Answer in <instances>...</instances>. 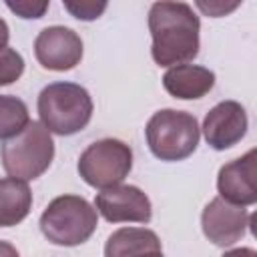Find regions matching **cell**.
Here are the masks:
<instances>
[{"label":"cell","mask_w":257,"mask_h":257,"mask_svg":"<svg viewBox=\"0 0 257 257\" xmlns=\"http://www.w3.org/2000/svg\"><path fill=\"white\" fill-rule=\"evenodd\" d=\"M197 6H199L203 12H207L209 16H225L227 12L235 10V8L239 6V2H235V4H231V6H225V4H221V2H209V4L197 2Z\"/></svg>","instance_id":"obj_19"},{"label":"cell","mask_w":257,"mask_h":257,"mask_svg":"<svg viewBox=\"0 0 257 257\" xmlns=\"http://www.w3.org/2000/svg\"><path fill=\"white\" fill-rule=\"evenodd\" d=\"M98 225L96 209L80 195H60L48 203L40 215L42 235L64 247H74L92 237Z\"/></svg>","instance_id":"obj_3"},{"label":"cell","mask_w":257,"mask_h":257,"mask_svg":"<svg viewBox=\"0 0 257 257\" xmlns=\"http://www.w3.org/2000/svg\"><path fill=\"white\" fill-rule=\"evenodd\" d=\"M24 72V58L18 50L4 46L0 50V86L16 82Z\"/></svg>","instance_id":"obj_16"},{"label":"cell","mask_w":257,"mask_h":257,"mask_svg":"<svg viewBox=\"0 0 257 257\" xmlns=\"http://www.w3.org/2000/svg\"><path fill=\"white\" fill-rule=\"evenodd\" d=\"M8 38H10V30H8V24L4 18H0V50L4 46H8Z\"/></svg>","instance_id":"obj_22"},{"label":"cell","mask_w":257,"mask_h":257,"mask_svg":"<svg viewBox=\"0 0 257 257\" xmlns=\"http://www.w3.org/2000/svg\"><path fill=\"white\" fill-rule=\"evenodd\" d=\"M104 257H165L161 239L147 227H120L104 243Z\"/></svg>","instance_id":"obj_13"},{"label":"cell","mask_w":257,"mask_h":257,"mask_svg":"<svg viewBox=\"0 0 257 257\" xmlns=\"http://www.w3.org/2000/svg\"><path fill=\"white\" fill-rule=\"evenodd\" d=\"M255 161H257V151L251 149L243 157H239L219 169L217 191H219L221 199H225L227 203L239 205V207H249V205L257 203Z\"/></svg>","instance_id":"obj_11"},{"label":"cell","mask_w":257,"mask_h":257,"mask_svg":"<svg viewBox=\"0 0 257 257\" xmlns=\"http://www.w3.org/2000/svg\"><path fill=\"white\" fill-rule=\"evenodd\" d=\"M133 169V151L118 139H100L88 145L78 159V175L94 189L120 185Z\"/></svg>","instance_id":"obj_6"},{"label":"cell","mask_w":257,"mask_h":257,"mask_svg":"<svg viewBox=\"0 0 257 257\" xmlns=\"http://www.w3.org/2000/svg\"><path fill=\"white\" fill-rule=\"evenodd\" d=\"M223 257H257V253H255V249H251V247H237V249L225 251Z\"/></svg>","instance_id":"obj_20"},{"label":"cell","mask_w":257,"mask_h":257,"mask_svg":"<svg viewBox=\"0 0 257 257\" xmlns=\"http://www.w3.org/2000/svg\"><path fill=\"white\" fill-rule=\"evenodd\" d=\"M34 56L42 68L64 72L80 64L82 40L72 28L48 26L34 40Z\"/></svg>","instance_id":"obj_8"},{"label":"cell","mask_w":257,"mask_h":257,"mask_svg":"<svg viewBox=\"0 0 257 257\" xmlns=\"http://www.w3.org/2000/svg\"><path fill=\"white\" fill-rule=\"evenodd\" d=\"M151 153L167 163L185 161L197 151L201 128L191 112L163 108L157 110L145 128Z\"/></svg>","instance_id":"obj_4"},{"label":"cell","mask_w":257,"mask_h":257,"mask_svg":"<svg viewBox=\"0 0 257 257\" xmlns=\"http://www.w3.org/2000/svg\"><path fill=\"white\" fill-rule=\"evenodd\" d=\"M249 118L241 102L223 100L215 104L203 120V135L209 147L215 151H225L235 147L247 135Z\"/></svg>","instance_id":"obj_10"},{"label":"cell","mask_w":257,"mask_h":257,"mask_svg":"<svg viewBox=\"0 0 257 257\" xmlns=\"http://www.w3.org/2000/svg\"><path fill=\"white\" fill-rule=\"evenodd\" d=\"M92 108L88 90L74 82H52L38 94L40 122L48 133L60 137L82 131L92 118Z\"/></svg>","instance_id":"obj_2"},{"label":"cell","mask_w":257,"mask_h":257,"mask_svg":"<svg viewBox=\"0 0 257 257\" xmlns=\"http://www.w3.org/2000/svg\"><path fill=\"white\" fill-rule=\"evenodd\" d=\"M96 211L108 223H149L153 217L151 199L135 185H114L94 197Z\"/></svg>","instance_id":"obj_7"},{"label":"cell","mask_w":257,"mask_h":257,"mask_svg":"<svg viewBox=\"0 0 257 257\" xmlns=\"http://www.w3.org/2000/svg\"><path fill=\"white\" fill-rule=\"evenodd\" d=\"M6 6L20 18H42L44 12L48 10L46 0H8Z\"/></svg>","instance_id":"obj_18"},{"label":"cell","mask_w":257,"mask_h":257,"mask_svg":"<svg viewBox=\"0 0 257 257\" xmlns=\"http://www.w3.org/2000/svg\"><path fill=\"white\" fill-rule=\"evenodd\" d=\"M0 157L10 177L32 181L48 171L54 159V141L42 122L30 120L22 133L2 143Z\"/></svg>","instance_id":"obj_5"},{"label":"cell","mask_w":257,"mask_h":257,"mask_svg":"<svg viewBox=\"0 0 257 257\" xmlns=\"http://www.w3.org/2000/svg\"><path fill=\"white\" fill-rule=\"evenodd\" d=\"M251 215L245 207L227 203L221 197H215L207 203L201 213V227L205 237L217 247H229L237 243L249 227Z\"/></svg>","instance_id":"obj_9"},{"label":"cell","mask_w":257,"mask_h":257,"mask_svg":"<svg viewBox=\"0 0 257 257\" xmlns=\"http://www.w3.org/2000/svg\"><path fill=\"white\" fill-rule=\"evenodd\" d=\"M28 122L30 114L26 102L12 94H0V139L8 141L16 137Z\"/></svg>","instance_id":"obj_15"},{"label":"cell","mask_w":257,"mask_h":257,"mask_svg":"<svg viewBox=\"0 0 257 257\" xmlns=\"http://www.w3.org/2000/svg\"><path fill=\"white\" fill-rule=\"evenodd\" d=\"M32 209V191L26 181L6 177L0 179V227L22 223Z\"/></svg>","instance_id":"obj_14"},{"label":"cell","mask_w":257,"mask_h":257,"mask_svg":"<svg viewBox=\"0 0 257 257\" xmlns=\"http://www.w3.org/2000/svg\"><path fill=\"white\" fill-rule=\"evenodd\" d=\"M163 86L173 98H203L215 86V72L199 64H177L165 72Z\"/></svg>","instance_id":"obj_12"},{"label":"cell","mask_w":257,"mask_h":257,"mask_svg":"<svg viewBox=\"0 0 257 257\" xmlns=\"http://www.w3.org/2000/svg\"><path fill=\"white\" fill-rule=\"evenodd\" d=\"M0 257H20L16 247L8 241H0Z\"/></svg>","instance_id":"obj_21"},{"label":"cell","mask_w":257,"mask_h":257,"mask_svg":"<svg viewBox=\"0 0 257 257\" xmlns=\"http://www.w3.org/2000/svg\"><path fill=\"white\" fill-rule=\"evenodd\" d=\"M151 54L159 66L187 64L199 54L201 22L185 2H155L149 10Z\"/></svg>","instance_id":"obj_1"},{"label":"cell","mask_w":257,"mask_h":257,"mask_svg":"<svg viewBox=\"0 0 257 257\" xmlns=\"http://www.w3.org/2000/svg\"><path fill=\"white\" fill-rule=\"evenodd\" d=\"M62 4L78 20H96L106 10V2H94V0H64Z\"/></svg>","instance_id":"obj_17"}]
</instances>
